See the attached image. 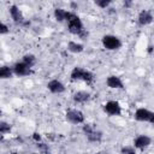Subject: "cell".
<instances>
[{"instance_id":"27","label":"cell","mask_w":154,"mask_h":154,"mask_svg":"<svg viewBox=\"0 0 154 154\" xmlns=\"http://www.w3.org/2000/svg\"><path fill=\"white\" fill-rule=\"evenodd\" d=\"M31 154H43V153H41V152H38V153H31Z\"/></svg>"},{"instance_id":"1","label":"cell","mask_w":154,"mask_h":154,"mask_svg":"<svg viewBox=\"0 0 154 154\" xmlns=\"http://www.w3.org/2000/svg\"><path fill=\"white\" fill-rule=\"evenodd\" d=\"M66 23H67V30L70 34L72 35H76V36H81L85 29H84V25H83V22L82 19L77 16V13H75L73 11H67V14H66Z\"/></svg>"},{"instance_id":"14","label":"cell","mask_w":154,"mask_h":154,"mask_svg":"<svg viewBox=\"0 0 154 154\" xmlns=\"http://www.w3.org/2000/svg\"><path fill=\"white\" fill-rule=\"evenodd\" d=\"M67 51L71 52V53H75V54L82 53L84 51V45L81 43V42H77V41H69V43H67Z\"/></svg>"},{"instance_id":"26","label":"cell","mask_w":154,"mask_h":154,"mask_svg":"<svg viewBox=\"0 0 154 154\" xmlns=\"http://www.w3.org/2000/svg\"><path fill=\"white\" fill-rule=\"evenodd\" d=\"M10 154H19V153H18V152H11Z\"/></svg>"},{"instance_id":"3","label":"cell","mask_w":154,"mask_h":154,"mask_svg":"<svg viewBox=\"0 0 154 154\" xmlns=\"http://www.w3.org/2000/svg\"><path fill=\"white\" fill-rule=\"evenodd\" d=\"M82 131L89 142L96 143V142H100L102 140V132L100 130H97L95 126H93L91 124H83Z\"/></svg>"},{"instance_id":"6","label":"cell","mask_w":154,"mask_h":154,"mask_svg":"<svg viewBox=\"0 0 154 154\" xmlns=\"http://www.w3.org/2000/svg\"><path fill=\"white\" fill-rule=\"evenodd\" d=\"M8 13H10V16H11V18H12L14 24H18V25H28V24H30V23H28L25 20L22 10L16 4H13V5H11L8 7Z\"/></svg>"},{"instance_id":"8","label":"cell","mask_w":154,"mask_h":154,"mask_svg":"<svg viewBox=\"0 0 154 154\" xmlns=\"http://www.w3.org/2000/svg\"><path fill=\"white\" fill-rule=\"evenodd\" d=\"M13 73L14 76L17 77H25V76H29L32 73V70L31 67H29L25 63H23L22 60L20 61H17L13 64Z\"/></svg>"},{"instance_id":"25","label":"cell","mask_w":154,"mask_h":154,"mask_svg":"<svg viewBox=\"0 0 154 154\" xmlns=\"http://www.w3.org/2000/svg\"><path fill=\"white\" fill-rule=\"evenodd\" d=\"M131 5H132L131 1H124V6H125V7H130Z\"/></svg>"},{"instance_id":"20","label":"cell","mask_w":154,"mask_h":154,"mask_svg":"<svg viewBox=\"0 0 154 154\" xmlns=\"http://www.w3.org/2000/svg\"><path fill=\"white\" fill-rule=\"evenodd\" d=\"M99 8H102V10H107L111 5H112V1L111 0H95L94 2Z\"/></svg>"},{"instance_id":"22","label":"cell","mask_w":154,"mask_h":154,"mask_svg":"<svg viewBox=\"0 0 154 154\" xmlns=\"http://www.w3.org/2000/svg\"><path fill=\"white\" fill-rule=\"evenodd\" d=\"M10 32V28L5 22H1L0 24V35H6Z\"/></svg>"},{"instance_id":"12","label":"cell","mask_w":154,"mask_h":154,"mask_svg":"<svg viewBox=\"0 0 154 154\" xmlns=\"http://www.w3.org/2000/svg\"><path fill=\"white\" fill-rule=\"evenodd\" d=\"M106 85L109 89H124V83L119 76L109 75L106 78Z\"/></svg>"},{"instance_id":"18","label":"cell","mask_w":154,"mask_h":154,"mask_svg":"<svg viewBox=\"0 0 154 154\" xmlns=\"http://www.w3.org/2000/svg\"><path fill=\"white\" fill-rule=\"evenodd\" d=\"M22 61L23 63H25L29 67H34L35 66V64H36V57L34 55V54H31V53H26V54H24L23 57H22Z\"/></svg>"},{"instance_id":"28","label":"cell","mask_w":154,"mask_h":154,"mask_svg":"<svg viewBox=\"0 0 154 154\" xmlns=\"http://www.w3.org/2000/svg\"><path fill=\"white\" fill-rule=\"evenodd\" d=\"M95 154H97V153H95Z\"/></svg>"},{"instance_id":"9","label":"cell","mask_w":154,"mask_h":154,"mask_svg":"<svg viewBox=\"0 0 154 154\" xmlns=\"http://www.w3.org/2000/svg\"><path fill=\"white\" fill-rule=\"evenodd\" d=\"M150 144H152V138L148 135H138L134 138V144L132 146L136 149L143 150V149L148 148Z\"/></svg>"},{"instance_id":"19","label":"cell","mask_w":154,"mask_h":154,"mask_svg":"<svg viewBox=\"0 0 154 154\" xmlns=\"http://www.w3.org/2000/svg\"><path fill=\"white\" fill-rule=\"evenodd\" d=\"M12 130V125L5 120H1L0 122V134L1 135H6V134H10Z\"/></svg>"},{"instance_id":"4","label":"cell","mask_w":154,"mask_h":154,"mask_svg":"<svg viewBox=\"0 0 154 154\" xmlns=\"http://www.w3.org/2000/svg\"><path fill=\"white\" fill-rule=\"evenodd\" d=\"M65 118L69 123L73 124V125H78V124H83L84 123V113L81 111V109H77V108H70L66 111L65 113Z\"/></svg>"},{"instance_id":"2","label":"cell","mask_w":154,"mask_h":154,"mask_svg":"<svg viewBox=\"0 0 154 154\" xmlns=\"http://www.w3.org/2000/svg\"><path fill=\"white\" fill-rule=\"evenodd\" d=\"M101 43H102V47L107 51H117L122 47V40L118 36L112 34L103 35L101 38Z\"/></svg>"},{"instance_id":"15","label":"cell","mask_w":154,"mask_h":154,"mask_svg":"<svg viewBox=\"0 0 154 154\" xmlns=\"http://www.w3.org/2000/svg\"><path fill=\"white\" fill-rule=\"evenodd\" d=\"M66 14H67V10L63 8V7H57L54 8V12H53V16H54V19L59 23H63V22H66Z\"/></svg>"},{"instance_id":"16","label":"cell","mask_w":154,"mask_h":154,"mask_svg":"<svg viewBox=\"0 0 154 154\" xmlns=\"http://www.w3.org/2000/svg\"><path fill=\"white\" fill-rule=\"evenodd\" d=\"M13 67L12 66H7V65H2L0 67V78L1 79H10L13 76Z\"/></svg>"},{"instance_id":"17","label":"cell","mask_w":154,"mask_h":154,"mask_svg":"<svg viewBox=\"0 0 154 154\" xmlns=\"http://www.w3.org/2000/svg\"><path fill=\"white\" fill-rule=\"evenodd\" d=\"M83 71H84V69H83V67H81V66H75V67L71 70L70 79H71L72 82H75V81H82Z\"/></svg>"},{"instance_id":"21","label":"cell","mask_w":154,"mask_h":154,"mask_svg":"<svg viewBox=\"0 0 154 154\" xmlns=\"http://www.w3.org/2000/svg\"><path fill=\"white\" fill-rule=\"evenodd\" d=\"M120 154H137V149L134 146H123L120 148Z\"/></svg>"},{"instance_id":"5","label":"cell","mask_w":154,"mask_h":154,"mask_svg":"<svg viewBox=\"0 0 154 154\" xmlns=\"http://www.w3.org/2000/svg\"><path fill=\"white\" fill-rule=\"evenodd\" d=\"M102 109L106 114H108L111 117H119V116H122V112H123L120 103L116 100H109L106 103H103Z\"/></svg>"},{"instance_id":"11","label":"cell","mask_w":154,"mask_h":154,"mask_svg":"<svg viewBox=\"0 0 154 154\" xmlns=\"http://www.w3.org/2000/svg\"><path fill=\"white\" fill-rule=\"evenodd\" d=\"M47 89L52 94H61V93L65 91V84L61 81H59L57 78H53L47 83Z\"/></svg>"},{"instance_id":"13","label":"cell","mask_w":154,"mask_h":154,"mask_svg":"<svg viewBox=\"0 0 154 154\" xmlns=\"http://www.w3.org/2000/svg\"><path fill=\"white\" fill-rule=\"evenodd\" d=\"M90 99V93L87 90H78L72 94V100L76 103H84Z\"/></svg>"},{"instance_id":"24","label":"cell","mask_w":154,"mask_h":154,"mask_svg":"<svg viewBox=\"0 0 154 154\" xmlns=\"http://www.w3.org/2000/svg\"><path fill=\"white\" fill-rule=\"evenodd\" d=\"M31 137H32V140H34L36 143H38V142H42V137H41V135H40L38 132H34Z\"/></svg>"},{"instance_id":"23","label":"cell","mask_w":154,"mask_h":154,"mask_svg":"<svg viewBox=\"0 0 154 154\" xmlns=\"http://www.w3.org/2000/svg\"><path fill=\"white\" fill-rule=\"evenodd\" d=\"M36 147L41 150V153H43V154H46L48 150H49V148H48V146H46V143H43V142H38L37 144H36Z\"/></svg>"},{"instance_id":"10","label":"cell","mask_w":154,"mask_h":154,"mask_svg":"<svg viewBox=\"0 0 154 154\" xmlns=\"http://www.w3.org/2000/svg\"><path fill=\"white\" fill-rule=\"evenodd\" d=\"M153 19H154V16L149 10H142V11H140V13L137 16V23L141 26L149 25L153 22Z\"/></svg>"},{"instance_id":"7","label":"cell","mask_w":154,"mask_h":154,"mask_svg":"<svg viewBox=\"0 0 154 154\" xmlns=\"http://www.w3.org/2000/svg\"><path fill=\"white\" fill-rule=\"evenodd\" d=\"M153 114L154 112L148 109V108H144V107H138L135 113H134V118L137 120V122H146V123H152V119H153Z\"/></svg>"}]
</instances>
